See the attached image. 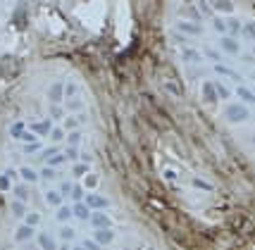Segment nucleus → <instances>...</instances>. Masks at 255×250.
Segmentation results:
<instances>
[{"label":"nucleus","instance_id":"19","mask_svg":"<svg viewBox=\"0 0 255 250\" xmlns=\"http://www.w3.org/2000/svg\"><path fill=\"white\" fill-rule=\"evenodd\" d=\"M10 210H12V215L14 217H26V207H24V200H12V205H10Z\"/></svg>","mask_w":255,"mask_h":250},{"label":"nucleus","instance_id":"14","mask_svg":"<svg viewBox=\"0 0 255 250\" xmlns=\"http://www.w3.org/2000/svg\"><path fill=\"white\" fill-rule=\"evenodd\" d=\"M38 246H41V250H57V243L50 234H41L38 236Z\"/></svg>","mask_w":255,"mask_h":250},{"label":"nucleus","instance_id":"41","mask_svg":"<svg viewBox=\"0 0 255 250\" xmlns=\"http://www.w3.org/2000/svg\"><path fill=\"white\" fill-rule=\"evenodd\" d=\"M50 138H53V141H62V138H65V129H53L50 131Z\"/></svg>","mask_w":255,"mask_h":250},{"label":"nucleus","instance_id":"27","mask_svg":"<svg viewBox=\"0 0 255 250\" xmlns=\"http://www.w3.org/2000/svg\"><path fill=\"white\" fill-rule=\"evenodd\" d=\"M215 88H217V96H220V100H229V96H232V91L224 86V84H220V81H215Z\"/></svg>","mask_w":255,"mask_h":250},{"label":"nucleus","instance_id":"20","mask_svg":"<svg viewBox=\"0 0 255 250\" xmlns=\"http://www.w3.org/2000/svg\"><path fill=\"white\" fill-rule=\"evenodd\" d=\"M74 217V212H72V207H67V205H60L57 207V222H69V219Z\"/></svg>","mask_w":255,"mask_h":250},{"label":"nucleus","instance_id":"24","mask_svg":"<svg viewBox=\"0 0 255 250\" xmlns=\"http://www.w3.org/2000/svg\"><path fill=\"white\" fill-rule=\"evenodd\" d=\"M74 176H86V174H91V167H89V162H79V164H74Z\"/></svg>","mask_w":255,"mask_h":250},{"label":"nucleus","instance_id":"23","mask_svg":"<svg viewBox=\"0 0 255 250\" xmlns=\"http://www.w3.org/2000/svg\"><path fill=\"white\" fill-rule=\"evenodd\" d=\"M24 131H26V124H24V122H17V124H12L10 126V136L12 138H22Z\"/></svg>","mask_w":255,"mask_h":250},{"label":"nucleus","instance_id":"52","mask_svg":"<svg viewBox=\"0 0 255 250\" xmlns=\"http://www.w3.org/2000/svg\"><path fill=\"white\" fill-rule=\"evenodd\" d=\"M253 91H255V88H253Z\"/></svg>","mask_w":255,"mask_h":250},{"label":"nucleus","instance_id":"32","mask_svg":"<svg viewBox=\"0 0 255 250\" xmlns=\"http://www.w3.org/2000/svg\"><path fill=\"white\" fill-rule=\"evenodd\" d=\"M79 96V86L77 84H67L65 86V98H77Z\"/></svg>","mask_w":255,"mask_h":250},{"label":"nucleus","instance_id":"2","mask_svg":"<svg viewBox=\"0 0 255 250\" xmlns=\"http://www.w3.org/2000/svg\"><path fill=\"white\" fill-rule=\"evenodd\" d=\"M29 131H33L36 136H50V131H53V122L50 120L31 122V124H29Z\"/></svg>","mask_w":255,"mask_h":250},{"label":"nucleus","instance_id":"43","mask_svg":"<svg viewBox=\"0 0 255 250\" xmlns=\"http://www.w3.org/2000/svg\"><path fill=\"white\" fill-rule=\"evenodd\" d=\"M38 148H41V145H38V141H36V143H24V152H36Z\"/></svg>","mask_w":255,"mask_h":250},{"label":"nucleus","instance_id":"50","mask_svg":"<svg viewBox=\"0 0 255 250\" xmlns=\"http://www.w3.org/2000/svg\"><path fill=\"white\" fill-rule=\"evenodd\" d=\"M148 250H155V248H148Z\"/></svg>","mask_w":255,"mask_h":250},{"label":"nucleus","instance_id":"38","mask_svg":"<svg viewBox=\"0 0 255 250\" xmlns=\"http://www.w3.org/2000/svg\"><path fill=\"white\" fill-rule=\"evenodd\" d=\"M81 246H84L86 250H103V246H100V243H98L96 239H93V241H84Z\"/></svg>","mask_w":255,"mask_h":250},{"label":"nucleus","instance_id":"4","mask_svg":"<svg viewBox=\"0 0 255 250\" xmlns=\"http://www.w3.org/2000/svg\"><path fill=\"white\" fill-rule=\"evenodd\" d=\"M72 212H74V217L81 219V222H91V215H93V210L86 205V200L74 203V205H72Z\"/></svg>","mask_w":255,"mask_h":250},{"label":"nucleus","instance_id":"8","mask_svg":"<svg viewBox=\"0 0 255 250\" xmlns=\"http://www.w3.org/2000/svg\"><path fill=\"white\" fill-rule=\"evenodd\" d=\"M48 98H50L53 105H60L65 100V84H53L50 91H48Z\"/></svg>","mask_w":255,"mask_h":250},{"label":"nucleus","instance_id":"3","mask_svg":"<svg viewBox=\"0 0 255 250\" xmlns=\"http://www.w3.org/2000/svg\"><path fill=\"white\" fill-rule=\"evenodd\" d=\"M220 48H222L224 53H229V55L241 53V45H239V41H236L234 36H222V38H220Z\"/></svg>","mask_w":255,"mask_h":250},{"label":"nucleus","instance_id":"42","mask_svg":"<svg viewBox=\"0 0 255 250\" xmlns=\"http://www.w3.org/2000/svg\"><path fill=\"white\" fill-rule=\"evenodd\" d=\"M165 86H167V91H172V93H174V96H181V86H177V84H174V81H167Z\"/></svg>","mask_w":255,"mask_h":250},{"label":"nucleus","instance_id":"12","mask_svg":"<svg viewBox=\"0 0 255 250\" xmlns=\"http://www.w3.org/2000/svg\"><path fill=\"white\" fill-rule=\"evenodd\" d=\"M177 29L179 31H184V33H189V36H200V33H203L200 24H193V22H179Z\"/></svg>","mask_w":255,"mask_h":250},{"label":"nucleus","instance_id":"25","mask_svg":"<svg viewBox=\"0 0 255 250\" xmlns=\"http://www.w3.org/2000/svg\"><path fill=\"white\" fill-rule=\"evenodd\" d=\"M67 143H69V145H74V148H79V143H81V131H69V133H67Z\"/></svg>","mask_w":255,"mask_h":250},{"label":"nucleus","instance_id":"21","mask_svg":"<svg viewBox=\"0 0 255 250\" xmlns=\"http://www.w3.org/2000/svg\"><path fill=\"white\" fill-rule=\"evenodd\" d=\"M67 160H69V157H67V152H60V150H57L53 157H48V164H50V167H60V164H65Z\"/></svg>","mask_w":255,"mask_h":250},{"label":"nucleus","instance_id":"7","mask_svg":"<svg viewBox=\"0 0 255 250\" xmlns=\"http://www.w3.org/2000/svg\"><path fill=\"white\" fill-rule=\"evenodd\" d=\"M203 100H205V103H210V105L220 103V96H217L215 81H205V84H203Z\"/></svg>","mask_w":255,"mask_h":250},{"label":"nucleus","instance_id":"34","mask_svg":"<svg viewBox=\"0 0 255 250\" xmlns=\"http://www.w3.org/2000/svg\"><path fill=\"white\" fill-rule=\"evenodd\" d=\"M38 222H41V215H36V212H31V215L24 217V224H29V227H36Z\"/></svg>","mask_w":255,"mask_h":250},{"label":"nucleus","instance_id":"49","mask_svg":"<svg viewBox=\"0 0 255 250\" xmlns=\"http://www.w3.org/2000/svg\"><path fill=\"white\" fill-rule=\"evenodd\" d=\"M72 250H86V248H84V246H74V248H72Z\"/></svg>","mask_w":255,"mask_h":250},{"label":"nucleus","instance_id":"51","mask_svg":"<svg viewBox=\"0 0 255 250\" xmlns=\"http://www.w3.org/2000/svg\"><path fill=\"white\" fill-rule=\"evenodd\" d=\"M253 143H255V136H253Z\"/></svg>","mask_w":255,"mask_h":250},{"label":"nucleus","instance_id":"16","mask_svg":"<svg viewBox=\"0 0 255 250\" xmlns=\"http://www.w3.org/2000/svg\"><path fill=\"white\" fill-rule=\"evenodd\" d=\"M33 236V227H29V224H22V227L17 229V234H14V239L19 241V243H24V241H29Z\"/></svg>","mask_w":255,"mask_h":250},{"label":"nucleus","instance_id":"33","mask_svg":"<svg viewBox=\"0 0 255 250\" xmlns=\"http://www.w3.org/2000/svg\"><path fill=\"white\" fill-rule=\"evenodd\" d=\"M41 179H55V167H50V164H45L43 169H41Z\"/></svg>","mask_w":255,"mask_h":250},{"label":"nucleus","instance_id":"45","mask_svg":"<svg viewBox=\"0 0 255 250\" xmlns=\"http://www.w3.org/2000/svg\"><path fill=\"white\" fill-rule=\"evenodd\" d=\"M67 157H69V160H74V157H79V150L77 148H74V145H69V148H67Z\"/></svg>","mask_w":255,"mask_h":250},{"label":"nucleus","instance_id":"28","mask_svg":"<svg viewBox=\"0 0 255 250\" xmlns=\"http://www.w3.org/2000/svg\"><path fill=\"white\" fill-rule=\"evenodd\" d=\"M72 200H74V203H81V200H84V186H79V184H74V188H72Z\"/></svg>","mask_w":255,"mask_h":250},{"label":"nucleus","instance_id":"5","mask_svg":"<svg viewBox=\"0 0 255 250\" xmlns=\"http://www.w3.org/2000/svg\"><path fill=\"white\" fill-rule=\"evenodd\" d=\"M91 224L96 229H112V219L103 212V210H96L93 215H91Z\"/></svg>","mask_w":255,"mask_h":250},{"label":"nucleus","instance_id":"31","mask_svg":"<svg viewBox=\"0 0 255 250\" xmlns=\"http://www.w3.org/2000/svg\"><path fill=\"white\" fill-rule=\"evenodd\" d=\"M67 108L72 110V112H79V110L84 108V103H81V98H67Z\"/></svg>","mask_w":255,"mask_h":250},{"label":"nucleus","instance_id":"44","mask_svg":"<svg viewBox=\"0 0 255 250\" xmlns=\"http://www.w3.org/2000/svg\"><path fill=\"white\" fill-rule=\"evenodd\" d=\"M193 186H196V188H205V191H212V186L205 184V181H200V179H193Z\"/></svg>","mask_w":255,"mask_h":250},{"label":"nucleus","instance_id":"26","mask_svg":"<svg viewBox=\"0 0 255 250\" xmlns=\"http://www.w3.org/2000/svg\"><path fill=\"white\" fill-rule=\"evenodd\" d=\"M79 124H81V122H79V117H67L65 124H62V129H65V131H77Z\"/></svg>","mask_w":255,"mask_h":250},{"label":"nucleus","instance_id":"13","mask_svg":"<svg viewBox=\"0 0 255 250\" xmlns=\"http://www.w3.org/2000/svg\"><path fill=\"white\" fill-rule=\"evenodd\" d=\"M19 174V172H14V169H7V172H2L0 174V191H10L12 188V179Z\"/></svg>","mask_w":255,"mask_h":250},{"label":"nucleus","instance_id":"29","mask_svg":"<svg viewBox=\"0 0 255 250\" xmlns=\"http://www.w3.org/2000/svg\"><path fill=\"white\" fill-rule=\"evenodd\" d=\"M212 26H215V31L222 33V36H227V22L224 19H220V17H215L212 19Z\"/></svg>","mask_w":255,"mask_h":250},{"label":"nucleus","instance_id":"11","mask_svg":"<svg viewBox=\"0 0 255 250\" xmlns=\"http://www.w3.org/2000/svg\"><path fill=\"white\" fill-rule=\"evenodd\" d=\"M239 33H244V24L239 22L236 17H229V19H227V36H234V38H236Z\"/></svg>","mask_w":255,"mask_h":250},{"label":"nucleus","instance_id":"30","mask_svg":"<svg viewBox=\"0 0 255 250\" xmlns=\"http://www.w3.org/2000/svg\"><path fill=\"white\" fill-rule=\"evenodd\" d=\"M184 60H186V62H200V53L198 50H184Z\"/></svg>","mask_w":255,"mask_h":250},{"label":"nucleus","instance_id":"1","mask_svg":"<svg viewBox=\"0 0 255 250\" xmlns=\"http://www.w3.org/2000/svg\"><path fill=\"white\" fill-rule=\"evenodd\" d=\"M251 117V110L246 103H229L227 108H224V120L232 122V124H241Z\"/></svg>","mask_w":255,"mask_h":250},{"label":"nucleus","instance_id":"47","mask_svg":"<svg viewBox=\"0 0 255 250\" xmlns=\"http://www.w3.org/2000/svg\"><path fill=\"white\" fill-rule=\"evenodd\" d=\"M165 179H169V181H174V179H177V174H174L172 169H167V172H165Z\"/></svg>","mask_w":255,"mask_h":250},{"label":"nucleus","instance_id":"18","mask_svg":"<svg viewBox=\"0 0 255 250\" xmlns=\"http://www.w3.org/2000/svg\"><path fill=\"white\" fill-rule=\"evenodd\" d=\"M19 176H22L24 181H26V184H33V181H38V172H36V169H31V167H22V169H19Z\"/></svg>","mask_w":255,"mask_h":250},{"label":"nucleus","instance_id":"17","mask_svg":"<svg viewBox=\"0 0 255 250\" xmlns=\"http://www.w3.org/2000/svg\"><path fill=\"white\" fill-rule=\"evenodd\" d=\"M62 200H65V196H62L60 191H48V193H45V203H48V205L60 207L62 205Z\"/></svg>","mask_w":255,"mask_h":250},{"label":"nucleus","instance_id":"48","mask_svg":"<svg viewBox=\"0 0 255 250\" xmlns=\"http://www.w3.org/2000/svg\"><path fill=\"white\" fill-rule=\"evenodd\" d=\"M208 55H210L212 60H220V53H215V50H208Z\"/></svg>","mask_w":255,"mask_h":250},{"label":"nucleus","instance_id":"37","mask_svg":"<svg viewBox=\"0 0 255 250\" xmlns=\"http://www.w3.org/2000/svg\"><path fill=\"white\" fill-rule=\"evenodd\" d=\"M215 72H220V74H224V76H234V79H236V72L229 69V67H224V65H215Z\"/></svg>","mask_w":255,"mask_h":250},{"label":"nucleus","instance_id":"9","mask_svg":"<svg viewBox=\"0 0 255 250\" xmlns=\"http://www.w3.org/2000/svg\"><path fill=\"white\" fill-rule=\"evenodd\" d=\"M93 239L98 241L100 246H110L112 241H115V231H112V229H96Z\"/></svg>","mask_w":255,"mask_h":250},{"label":"nucleus","instance_id":"39","mask_svg":"<svg viewBox=\"0 0 255 250\" xmlns=\"http://www.w3.org/2000/svg\"><path fill=\"white\" fill-rule=\"evenodd\" d=\"M84 186H86V188H96V186H98V176H96V174H86Z\"/></svg>","mask_w":255,"mask_h":250},{"label":"nucleus","instance_id":"10","mask_svg":"<svg viewBox=\"0 0 255 250\" xmlns=\"http://www.w3.org/2000/svg\"><path fill=\"white\" fill-rule=\"evenodd\" d=\"M236 96H239V100L246 103V105H255V91H251L248 86H239L236 88Z\"/></svg>","mask_w":255,"mask_h":250},{"label":"nucleus","instance_id":"40","mask_svg":"<svg viewBox=\"0 0 255 250\" xmlns=\"http://www.w3.org/2000/svg\"><path fill=\"white\" fill-rule=\"evenodd\" d=\"M72 188H74V184H69V181H65V184L60 186V193H62L65 198H69V196H72Z\"/></svg>","mask_w":255,"mask_h":250},{"label":"nucleus","instance_id":"46","mask_svg":"<svg viewBox=\"0 0 255 250\" xmlns=\"http://www.w3.org/2000/svg\"><path fill=\"white\" fill-rule=\"evenodd\" d=\"M53 117H62V110H60V105H53Z\"/></svg>","mask_w":255,"mask_h":250},{"label":"nucleus","instance_id":"15","mask_svg":"<svg viewBox=\"0 0 255 250\" xmlns=\"http://www.w3.org/2000/svg\"><path fill=\"white\" fill-rule=\"evenodd\" d=\"M212 7H215L217 12L232 14V12H234V2H232V0H212Z\"/></svg>","mask_w":255,"mask_h":250},{"label":"nucleus","instance_id":"35","mask_svg":"<svg viewBox=\"0 0 255 250\" xmlns=\"http://www.w3.org/2000/svg\"><path fill=\"white\" fill-rule=\"evenodd\" d=\"M60 236H62V241H72V239H74V229H72V227H62V229H60Z\"/></svg>","mask_w":255,"mask_h":250},{"label":"nucleus","instance_id":"22","mask_svg":"<svg viewBox=\"0 0 255 250\" xmlns=\"http://www.w3.org/2000/svg\"><path fill=\"white\" fill-rule=\"evenodd\" d=\"M12 191H14L17 200H24V203L29 200V188H26V184H17L14 188H12Z\"/></svg>","mask_w":255,"mask_h":250},{"label":"nucleus","instance_id":"36","mask_svg":"<svg viewBox=\"0 0 255 250\" xmlns=\"http://www.w3.org/2000/svg\"><path fill=\"white\" fill-rule=\"evenodd\" d=\"M244 33L251 38V41H255V22H248L244 24Z\"/></svg>","mask_w":255,"mask_h":250},{"label":"nucleus","instance_id":"6","mask_svg":"<svg viewBox=\"0 0 255 250\" xmlns=\"http://www.w3.org/2000/svg\"><path fill=\"white\" fill-rule=\"evenodd\" d=\"M86 205H89L91 210H108V207H110V200L105 196L91 193V196H86Z\"/></svg>","mask_w":255,"mask_h":250}]
</instances>
